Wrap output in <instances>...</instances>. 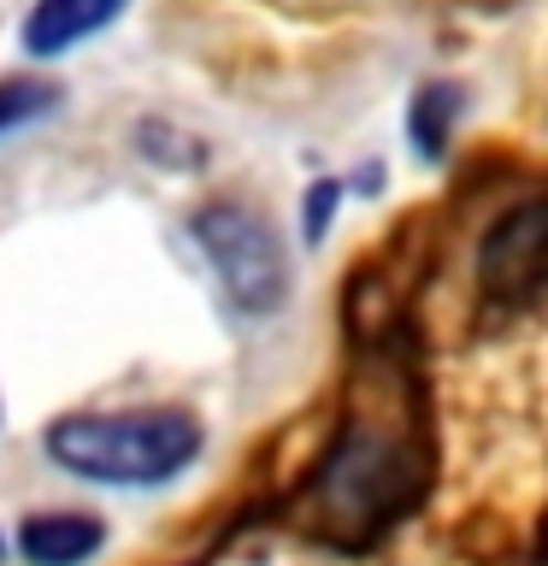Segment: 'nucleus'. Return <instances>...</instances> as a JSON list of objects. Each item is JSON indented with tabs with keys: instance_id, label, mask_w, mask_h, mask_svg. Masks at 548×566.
Returning <instances> with one entry per match:
<instances>
[{
	"instance_id": "obj_3",
	"label": "nucleus",
	"mask_w": 548,
	"mask_h": 566,
	"mask_svg": "<svg viewBox=\"0 0 548 566\" xmlns=\"http://www.w3.org/2000/svg\"><path fill=\"white\" fill-rule=\"evenodd\" d=\"M542 260H548V219L542 201H525L519 212H507L484 242V283L502 301H530L542 283Z\"/></svg>"
},
{
	"instance_id": "obj_4",
	"label": "nucleus",
	"mask_w": 548,
	"mask_h": 566,
	"mask_svg": "<svg viewBox=\"0 0 548 566\" xmlns=\"http://www.w3.org/2000/svg\"><path fill=\"white\" fill-rule=\"evenodd\" d=\"M130 0H35L24 18V53L30 60H60V53L83 48L88 35L118 24Z\"/></svg>"
},
{
	"instance_id": "obj_8",
	"label": "nucleus",
	"mask_w": 548,
	"mask_h": 566,
	"mask_svg": "<svg viewBox=\"0 0 548 566\" xmlns=\"http://www.w3.org/2000/svg\"><path fill=\"white\" fill-rule=\"evenodd\" d=\"M336 195H342V189H336L330 177H325V184H313V195H307V207H301V230H307V242H318V237H325V230H330Z\"/></svg>"
},
{
	"instance_id": "obj_2",
	"label": "nucleus",
	"mask_w": 548,
	"mask_h": 566,
	"mask_svg": "<svg viewBox=\"0 0 548 566\" xmlns=\"http://www.w3.org/2000/svg\"><path fill=\"white\" fill-rule=\"evenodd\" d=\"M194 242L219 272V290L236 301L242 313H277L289 295V254L272 219H260L242 201H207L194 212Z\"/></svg>"
},
{
	"instance_id": "obj_1",
	"label": "nucleus",
	"mask_w": 548,
	"mask_h": 566,
	"mask_svg": "<svg viewBox=\"0 0 548 566\" xmlns=\"http://www.w3.org/2000/svg\"><path fill=\"white\" fill-rule=\"evenodd\" d=\"M48 454L88 484H166L201 454V424L183 407H130V413H71L48 424Z\"/></svg>"
},
{
	"instance_id": "obj_5",
	"label": "nucleus",
	"mask_w": 548,
	"mask_h": 566,
	"mask_svg": "<svg viewBox=\"0 0 548 566\" xmlns=\"http://www.w3.org/2000/svg\"><path fill=\"white\" fill-rule=\"evenodd\" d=\"M106 531L95 513H35L18 531V555L30 566H83L88 555H101Z\"/></svg>"
},
{
	"instance_id": "obj_7",
	"label": "nucleus",
	"mask_w": 548,
	"mask_h": 566,
	"mask_svg": "<svg viewBox=\"0 0 548 566\" xmlns=\"http://www.w3.org/2000/svg\"><path fill=\"white\" fill-rule=\"evenodd\" d=\"M53 106H60V88H48V83H0V136L48 118Z\"/></svg>"
},
{
	"instance_id": "obj_6",
	"label": "nucleus",
	"mask_w": 548,
	"mask_h": 566,
	"mask_svg": "<svg viewBox=\"0 0 548 566\" xmlns=\"http://www.w3.org/2000/svg\"><path fill=\"white\" fill-rule=\"evenodd\" d=\"M454 113H460L454 88H442V83L419 88V101H413V118H407V124H413V142H419V154H424V159H436V154H442V136H449Z\"/></svg>"
}]
</instances>
